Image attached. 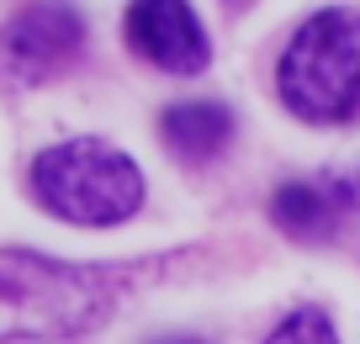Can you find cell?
I'll list each match as a JSON object with an SVG mask.
<instances>
[{
	"instance_id": "cell-1",
	"label": "cell",
	"mask_w": 360,
	"mask_h": 344,
	"mask_svg": "<svg viewBox=\"0 0 360 344\" xmlns=\"http://www.w3.org/2000/svg\"><path fill=\"white\" fill-rule=\"evenodd\" d=\"M133 276L117 265H69L32 249H0V344L79 339L122 307Z\"/></svg>"
},
{
	"instance_id": "cell-4",
	"label": "cell",
	"mask_w": 360,
	"mask_h": 344,
	"mask_svg": "<svg viewBox=\"0 0 360 344\" xmlns=\"http://www.w3.org/2000/svg\"><path fill=\"white\" fill-rule=\"evenodd\" d=\"M79 48H85V22L69 6H22L0 32V58L27 85L69 69L79 58Z\"/></svg>"
},
{
	"instance_id": "cell-5",
	"label": "cell",
	"mask_w": 360,
	"mask_h": 344,
	"mask_svg": "<svg viewBox=\"0 0 360 344\" xmlns=\"http://www.w3.org/2000/svg\"><path fill=\"white\" fill-rule=\"evenodd\" d=\"M127 43L165 75H202L212 64V43L186 0H133L127 6Z\"/></svg>"
},
{
	"instance_id": "cell-8",
	"label": "cell",
	"mask_w": 360,
	"mask_h": 344,
	"mask_svg": "<svg viewBox=\"0 0 360 344\" xmlns=\"http://www.w3.org/2000/svg\"><path fill=\"white\" fill-rule=\"evenodd\" d=\"M265 344H339L334 323H328L323 307H297L292 318L276 323V333H270Z\"/></svg>"
},
{
	"instance_id": "cell-6",
	"label": "cell",
	"mask_w": 360,
	"mask_h": 344,
	"mask_svg": "<svg viewBox=\"0 0 360 344\" xmlns=\"http://www.w3.org/2000/svg\"><path fill=\"white\" fill-rule=\"evenodd\" d=\"M159 133H165V144L175 148L180 159L202 165V159H217L228 148L233 117H228V106H217V101H186V106H169L165 117H159Z\"/></svg>"
},
{
	"instance_id": "cell-7",
	"label": "cell",
	"mask_w": 360,
	"mask_h": 344,
	"mask_svg": "<svg viewBox=\"0 0 360 344\" xmlns=\"http://www.w3.org/2000/svg\"><path fill=\"white\" fill-rule=\"evenodd\" d=\"M339 207H345V196L318 186V180H292V186H281L270 196V217L281 222V234L302 238V244H323V238L334 234Z\"/></svg>"
},
{
	"instance_id": "cell-2",
	"label": "cell",
	"mask_w": 360,
	"mask_h": 344,
	"mask_svg": "<svg viewBox=\"0 0 360 344\" xmlns=\"http://www.w3.org/2000/svg\"><path fill=\"white\" fill-rule=\"evenodd\" d=\"M276 90L302 122H349L360 111V11H313L276 64Z\"/></svg>"
},
{
	"instance_id": "cell-9",
	"label": "cell",
	"mask_w": 360,
	"mask_h": 344,
	"mask_svg": "<svg viewBox=\"0 0 360 344\" xmlns=\"http://www.w3.org/2000/svg\"><path fill=\"white\" fill-rule=\"evenodd\" d=\"M159 344H202V339H186V333H175V339H159Z\"/></svg>"
},
{
	"instance_id": "cell-3",
	"label": "cell",
	"mask_w": 360,
	"mask_h": 344,
	"mask_svg": "<svg viewBox=\"0 0 360 344\" xmlns=\"http://www.w3.org/2000/svg\"><path fill=\"white\" fill-rule=\"evenodd\" d=\"M32 196L79 228H112L143 207V170L101 138H69L32 159Z\"/></svg>"
}]
</instances>
